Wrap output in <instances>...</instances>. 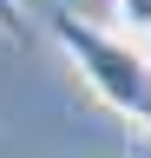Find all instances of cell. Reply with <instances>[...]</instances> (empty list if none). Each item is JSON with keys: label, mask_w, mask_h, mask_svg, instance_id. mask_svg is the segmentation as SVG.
Instances as JSON below:
<instances>
[{"label": "cell", "mask_w": 151, "mask_h": 158, "mask_svg": "<svg viewBox=\"0 0 151 158\" xmlns=\"http://www.w3.org/2000/svg\"><path fill=\"white\" fill-rule=\"evenodd\" d=\"M118 20H125L131 33H145V40H151V0H118Z\"/></svg>", "instance_id": "2"}, {"label": "cell", "mask_w": 151, "mask_h": 158, "mask_svg": "<svg viewBox=\"0 0 151 158\" xmlns=\"http://www.w3.org/2000/svg\"><path fill=\"white\" fill-rule=\"evenodd\" d=\"M138 158H151V138H138Z\"/></svg>", "instance_id": "4"}, {"label": "cell", "mask_w": 151, "mask_h": 158, "mask_svg": "<svg viewBox=\"0 0 151 158\" xmlns=\"http://www.w3.org/2000/svg\"><path fill=\"white\" fill-rule=\"evenodd\" d=\"M145 53H151V46H145Z\"/></svg>", "instance_id": "5"}, {"label": "cell", "mask_w": 151, "mask_h": 158, "mask_svg": "<svg viewBox=\"0 0 151 158\" xmlns=\"http://www.w3.org/2000/svg\"><path fill=\"white\" fill-rule=\"evenodd\" d=\"M53 40L59 53L72 59V73L92 86L99 106H112L118 118H131L145 138H151V53L138 40L99 27V20L72 13V7H53Z\"/></svg>", "instance_id": "1"}, {"label": "cell", "mask_w": 151, "mask_h": 158, "mask_svg": "<svg viewBox=\"0 0 151 158\" xmlns=\"http://www.w3.org/2000/svg\"><path fill=\"white\" fill-rule=\"evenodd\" d=\"M0 33H7V40H20V33H26V20H20V0H0Z\"/></svg>", "instance_id": "3"}]
</instances>
